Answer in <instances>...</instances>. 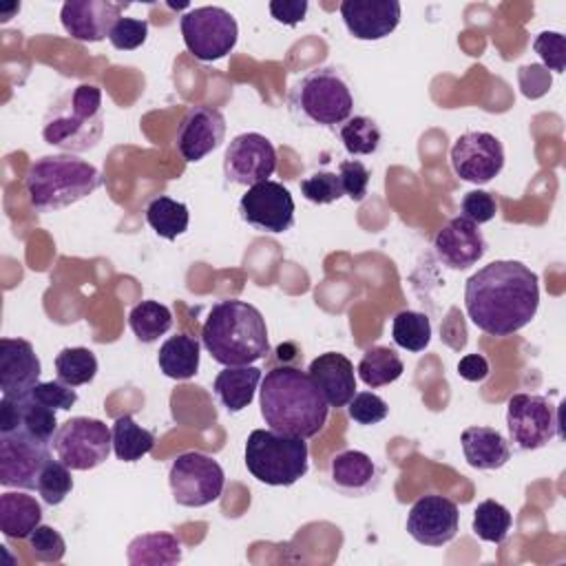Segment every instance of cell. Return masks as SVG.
I'll use <instances>...</instances> for the list:
<instances>
[{
	"instance_id": "9a60e30c",
	"label": "cell",
	"mask_w": 566,
	"mask_h": 566,
	"mask_svg": "<svg viewBox=\"0 0 566 566\" xmlns=\"http://www.w3.org/2000/svg\"><path fill=\"white\" fill-rule=\"evenodd\" d=\"M276 170V150L261 133H241L223 155V175L239 186H254L270 179Z\"/></svg>"
},
{
	"instance_id": "30bf717a",
	"label": "cell",
	"mask_w": 566,
	"mask_h": 566,
	"mask_svg": "<svg viewBox=\"0 0 566 566\" xmlns=\"http://www.w3.org/2000/svg\"><path fill=\"white\" fill-rule=\"evenodd\" d=\"M179 27L186 49L201 62L221 60L237 46V20L223 7L190 9L181 15Z\"/></svg>"
},
{
	"instance_id": "7402d4cb",
	"label": "cell",
	"mask_w": 566,
	"mask_h": 566,
	"mask_svg": "<svg viewBox=\"0 0 566 566\" xmlns=\"http://www.w3.org/2000/svg\"><path fill=\"white\" fill-rule=\"evenodd\" d=\"M307 374L329 407H347V402L356 394L354 365L345 354L325 352L316 356L310 363Z\"/></svg>"
},
{
	"instance_id": "7dc6e473",
	"label": "cell",
	"mask_w": 566,
	"mask_h": 566,
	"mask_svg": "<svg viewBox=\"0 0 566 566\" xmlns=\"http://www.w3.org/2000/svg\"><path fill=\"white\" fill-rule=\"evenodd\" d=\"M520 84H522V93L526 97H539L551 88V73L539 64L522 66L520 69Z\"/></svg>"
},
{
	"instance_id": "1f68e13d",
	"label": "cell",
	"mask_w": 566,
	"mask_h": 566,
	"mask_svg": "<svg viewBox=\"0 0 566 566\" xmlns=\"http://www.w3.org/2000/svg\"><path fill=\"white\" fill-rule=\"evenodd\" d=\"M128 325L137 336V340L155 343L159 336H164L172 327V314L164 303L148 298L130 307Z\"/></svg>"
},
{
	"instance_id": "c3c4849f",
	"label": "cell",
	"mask_w": 566,
	"mask_h": 566,
	"mask_svg": "<svg viewBox=\"0 0 566 566\" xmlns=\"http://www.w3.org/2000/svg\"><path fill=\"white\" fill-rule=\"evenodd\" d=\"M270 13L276 22L294 27L305 20L307 13V0H272Z\"/></svg>"
},
{
	"instance_id": "7bdbcfd3",
	"label": "cell",
	"mask_w": 566,
	"mask_h": 566,
	"mask_svg": "<svg viewBox=\"0 0 566 566\" xmlns=\"http://www.w3.org/2000/svg\"><path fill=\"white\" fill-rule=\"evenodd\" d=\"M29 396L51 409H62L69 411L75 402H77V394L73 387L64 385L62 380H46V382H38Z\"/></svg>"
},
{
	"instance_id": "bcb514c9",
	"label": "cell",
	"mask_w": 566,
	"mask_h": 566,
	"mask_svg": "<svg viewBox=\"0 0 566 566\" xmlns=\"http://www.w3.org/2000/svg\"><path fill=\"white\" fill-rule=\"evenodd\" d=\"M495 212H497V201L486 190H471L464 195V199L460 203V214L464 219L473 221L475 226L491 221L495 217Z\"/></svg>"
},
{
	"instance_id": "484cf974",
	"label": "cell",
	"mask_w": 566,
	"mask_h": 566,
	"mask_svg": "<svg viewBox=\"0 0 566 566\" xmlns=\"http://www.w3.org/2000/svg\"><path fill=\"white\" fill-rule=\"evenodd\" d=\"M42 522V506L33 495L4 491L0 495V531L9 539L29 537Z\"/></svg>"
},
{
	"instance_id": "9c48e42d",
	"label": "cell",
	"mask_w": 566,
	"mask_h": 566,
	"mask_svg": "<svg viewBox=\"0 0 566 566\" xmlns=\"http://www.w3.org/2000/svg\"><path fill=\"white\" fill-rule=\"evenodd\" d=\"M172 497L179 506L199 509L217 502L226 486L221 464L201 451L179 453L168 471Z\"/></svg>"
},
{
	"instance_id": "681fc988",
	"label": "cell",
	"mask_w": 566,
	"mask_h": 566,
	"mask_svg": "<svg viewBox=\"0 0 566 566\" xmlns=\"http://www.w3.org/2000/svg\"><path fill=\"white\" fill-rule=\"evenodd\" d=\"M458 374L469 382H482L489 376V363L482 354H467L458 363Z\"/></svg>"
},
{
	"instance_id": "52a82bcc",
	"label": "cell",
	"mask_w": 566,
	"mask_h": 566,
	"mask_svg": "<svg viewBox=\"0 0 566 566\" xmlns=\"http://www.w3.org/2000/svg\"><path fill=\"white\" fill-rule=\"evenodd\" d=\"M243 458L252 478L270 486H292L310 467L305 438L274 429H254L245 440Z\"/></svg>"
},
{
	"instance_id": "7a4b0ae2",
	"label": "cell",
	"mask_w": 566,
	"mask_h": 566,
	"mask_svg": "<svg viewBox=\"0 0 566 566\" xmlns=\"http://www.w3.org/2000/svg\"><path fill=\"white\" fill-rule=\"evenodd\" d=\"M259 402L270 429L305 440L325 427L329 413V405L310 374L294 365L274 367L261 378Z\"/></svg>"
},
{
	"instance_id": "8992f818",
	"label": "cell",
	"mask_w": 566,
	"mask_h": 566,
	"mask_svg": "<svg viewBox=\"0 0 566 566\" xmlns=\"http://www.w3.org/2000/svg\"><path fill=\"white\" fill-rule=\"evenodd\" d=\"M287 108L303 126L334 128L352 117L354 93L340 69L314 66L290 86Z\"/></svg>"
},
{
	"instance_id": "f907efd6",
	"label": "cell",
	"mask_w": 566,
	"mask_h": 566,
	"mask_svg": "<svg viewBox=\"0 0 566 566\" xmlns=\"http://www.w3.org/2000/svg\"><path fill=\"white\" fill-rule=\"evenodd\" d=\"M453 332H460V334H467V332H464V325H462V321H458V323H455V327H453ZM442 338H447V340H449V338H451V334H449V329H442Z\"/></svg>"
},
{
	"instance_id": "2e32d148",
	"label": "cell",
	"mask_w": 566,
	"mask_h": 566,
	"mask_svg": "<svg viewBox=\"0 0 566 566\" xmlns=\"http://www.w3.org/2000/svg\"><path fill=\"white\" fill-rule=\"evenodd\" d=\"M460 528V511L442 495L418 497L407 515V533L422 546H444Z\"/></svg>"
},
{
	"instance_id": "d6a6232c",
	"label": "cell",
	"mask_w": 566,
	"mask_h": 566,
	"mask_svg": "<svg viewBox=\"0 0 566 566\" xmlns=\"http://www.w3.org/2000/svg\"><path fill=\"white\" fill-rule=\"evenodd\" d=\"M55 374L69 387L88 385L97 374V358L88 347H64L55 356Z\"/></svg>"
},
{
	"instance_id": "7c38bea8",
	"label": "cell",
	"mask_w": 566,
	"mask_h": 566,
	"mask_svg": "<svg viewBox=\"0 0 566 566\" xmlns=\"http://www.w3.org/2000/svg\"><path fill=\"white\" fill-rule=\"evenodd\" d=\"M294 199L292 192L272 179L254 184L239 199L241 219L256 232L281 234L294 226Z\"/></svg>"
},
{
	"instance_id": "d590c367",
	"label": "cell",
	"mask_w": 566,
	"mask_h": 566,
	"mask_svg": "<svg viewBox=\"0 0 566 566\" xmlns=\"http://www.w3.org/2000/svg\"><path fill=\"white\" fill-rule=\"evenodd\" d=\"M18 400V411H20V424L18 429L27 431L29 436H33L40 442L51 444L55 431H57V418H55V409L33 400L29 394Z\"/></svg>"
},
{
	"instance_id": "d6986e66",
	"label": "cell",
	"mask_w": 566,
	"mask_h": 566,
	"mask_svg": "<svg viewBox=\"0 0 566 566\" xmlns=\"http://www.w3.org/2000/svg\"><path fill=\"white\" fill-rule=\"evenodd\" d=\"M433 250L447 268L469 270L484 256L486 241L482 230L460 214L449 219L447 226L438 230L433 239Z\"/></svg>"
},
{
	"instance_id": "8d00e7d4",
	"label": "cell",
	"mask_w": 566,
	"mask_h": 566,
	"mask_svg": "<svg viewBox=\"0 0 566 566\" xmlns=\"http://www.w3.org/2000/svg\"><path fill=\"white\" fill-rule=\"evenodd\" d=\"M338 135L349 155H374L382 139L378 124L367 115L349 117L345 124H340Z\"/></svg>"
},
{
	"instance_id": "74e56055",
	"label": "cell",
	"mask_w": 566,
	"mask_h": 566,
	"mask_svg": "<svg viewBox=\"0 0 566 566\" xmlns=\"http://www.w3.org/2000/svg\"><path fill=\"white\" fill-rule=\"evenodd\" d=\"M35 491L44 504H49V506L62 504L66 500V495L73 491L71 469L64 462L49 458L35 480Z\"/></svg>"
},
{
	"instance_id": "44dd1931",
	"label": "cell",
	"mask_w": 566,
	"mask_h": 566,
	"mask_svg": "<svg viewBox=\"0 0 566 566\" xmlns=\"http://www.w3.org/2000/svg\"><path fill=\"white\" fill-rule=\"evenodd\" d=\"M398 0H343L340 15L356 40H382L400 22Z\"/></svg>"
},
{
	"instance_id": "ee69618b",
	"label": "cell",
	"mask_w": 566,
	"mask_h": 566,
	"mask_svg": "<svg viewBox=\"0 0 566 566\" xmlns=\"http://www.w3.org/2000/svg\"><path fill=\"white\" fill-rule=\"evenodd\" d=\"M535 53L548 66V71L562 73L566 69V42L557 31H542L533 42Z\"/></svg>"
},
{
	"instance_id": "d4e9b609",
	"label": "cell",
	"mask_w": 566,
	"mask_h": 566,
	"mask_svg": "<svg viewBox=\"0 0 566 566\" xmlns=\"http://www.w3.org/2000/svg\"><path fill=\"white\" fill-rule=\"evenodd\" d=\"M259 382H261V369L254 365L226 367L223 371L217 374L212 382V391L226 411L237 413V411H243L254 400V391Z\"/></svg>"
},
{
	"instance_id": "f1b7e54d",
	"label": "cell",
	"mask_w": 566,
	"mask_h": 566,
	"mask_svg": "<svg viewBox=\"0 0 566 566\" xmlns=\"http://www.w3.org/2000/svg\"><path fill=\"white\" fill-rule=\"evenodd\" d=\"M113 451L122 462H135L148 455L155 447V433L139 427L130 413L119 416L113 422Z\"/></svg>"
},
{
	"instance_id": "f546056e",
	"label": "cell",
	"mask_w": 566,
	"mask_h": 566,
	"mask_svg": "<svg viewBox=\"0 0 566 566\" xmlns=\"http://www.w3.org/2000/svg\"><path fill=\"white\" fill-rule=\"evenodd\" d=\"M356 371H358V378L367 387L376 389V387H385V385L398 380L405 371V365H402L400 356L396 354V349L385 347V345H374L363 354Z\"/></svg>"
},
{
	"instance_id": "60d3db41",
	"label": "cell",
	"mask_w": 566,
	"mask_h": 566,
	"mask_svg": "<svg viewBox=\"0 0 566 566\" xmlns=\"http://www.w3.org/2000/svg\"><path fill=\"white\" fill-rule=\"evenodd\" d=\"M347 413L358 424H378V422H382L387 418L389 407L374 391H358L347 402Z\"/></svg>"
},
{
	"instance_id": "f35d334b",
	"label": "cell",
	"mask_w": 566,
	"mask_h": 566,
	"mask_svg": "<svg viewBox=\"0 0 566 566\" xmlns=\"http://www.w3.org/2000/svg\"><path fill=\"white\" fill-rule=\"evenodd\" d=\"M301 192L307 201L318 203V206L334 203L345 195L338 172H332V170H318V172L305 177L301 181Z\"/></svg>"
},
{
	"instance_id": "8fae6325",
	"label": "cell",
	"mask_w": 566,
	"mask_h": 566,
	"mask_svg": "<svg viewBox=\"0 0 566 566\" xmlns=\"http://www.w3.org/2000/svg\"><path fill=\"white\" fill-rule=\"evenodd\" d=\"M506 429L511 442L522 451L546 447L559 433L557 407L537 394H515L506 405Z\"/></svg>"
},
{
	"instance_id": "4316f807",
	"label": "cell",
	"mask_w": 566,
	"mask_h": 566,
	"mask_svg": "<svg viewBox=\"0 0 566 566\" xmlns=\"http://www.w3.org/2000/svg\"><path fill=\"white\" fill-rule=\"evenodd\" d=\"M184 557L181 539L172 533H144L130 539L126 559L133 566H172Z\"/></svg>"
},
{
	"instance_id": "ac0fdd59",
	"label": "cell",
	"mask_w": 566,
	"mask_h": 566,
	"mask_svg": "<svg viewBox=\"0 0 566 566\" xmlns=\"http://www.w3.org/2000/svg\"><path fill=\"white\" fill-rule=\"evenodd\" d=\"M124 9L126 4L108 0H69L62 4L60 20L73 40L99 42L108 38Z\"/></svg>"
},
{
	"instance_id": "ab89813d",
	"label": "cell",
	"mask_w": 566,
	"mask_h": 566,
	"mask_svg": "<svg viewBox=\"0 0 566 566\" xmlns=\"http://www.w3.org/2000/svg\"><path fill=\"white\" fill-rule=\"evenodd\" d=\"M29 546H31L33 557L38 562H46V564L62 562V557L66 553V542L60 535V531H55L53 526H46V524H40L29 535Z\"/></svg>"
},
{
	"instance_id": "4fadbf2b",
	"label": "cell",
	"mask_w": 566,
	"mask_h": 566,
	"mask_svg": "<svg viewBox=\"0 0 566 566\" xmlns=\"http://www.w3.org/2000/svg\"><path fill=\"white\" fill-rule=\"evenodd\" d=\"M49 447L22 429L0 433V484L4 489H35V480L51 458Z\"/></svg>"
},
{
	"instance_id": "b9f144b4",
	"label": "cell",
	"mask_w": 566,
	"mask_h": 566,
	"mask_svg": "<svg viewBox=\"0 0 566 566\" xmlns=\"http://www.w3.org/2000/svg\"><path fill=\"white\" fill-rule=\"evenodd\" d=\"M148 35V22L139 20V18H119L111 33H108V42L117 49V51H133L137 46H142L146 42Z\"/></svg>"
},
{
	"instance_id": "ffe728a7",
	"label": "cell",
	"mask_w": 566,
	"mask_h": 566,
	"mask_svg": "<svg viewBox=\"0 0 566 566\" xmlns=\"http://www.w3.org/2000/svg\"><path fill=\"white\" fill-rule=\"evenodd\" d=\"M42 365L33 345L24 338H0L2 396L22 398L40 382Z\"/></svg>"
},
{
	"instance_id": "f6af8a7d",
	"label": "cell",
	"mask_w": 566,
	"mask_h": 566,
	"mask_svg": "<svg viewBox=\"0 0 566 566\" xmlns=\"http://www.w3.org/2000/svg\"><path fill=\"white\" fill-rule=\"evenodd\" d=\"M338 177H340V186L343 192L352 199V201H363L367 195V186H369V170L365 164L356 161V159H345L338 164Z\"/></svg>"
},
{
	"instance_id": "603a6c76",
	"label": "cell",
	"mask_w": 566,
	"mask_h": 566,
	"mask_svg": "<svg viewBox=\"0 0 566 566\" xmlns=\"http://www.w3.org/2000/svg\"><path fill=\"white\" fill-rule=\"evenodd\" d=\"M460 442L464 460L473 469L495 471L511 460L509 440L493 427H469L462 431Z\"/></svg>"
},
{
	"instance_id": "5bb4252c",
	"label": "cell",
	"mask_w": 566,
	"mask_h": 566,
	"mask_svg": "<svg viewBox=\"0 0 566 566\" xmlns=\"http://www.w3.org/2000/svg\"><path fill=\"white\" fill-rule=\"evenodd\" d=\"M449 159L462 181L489 184L504 168V146L491 133L467 130L453 142Z\"/></svg>"
},
{
	"instance_id": "277c9868",
	"label": "cell",
	"mask_w": 566,
	"mask_h": 566,
	"mask_svg": "<svg viewBox=\"0 0 566 566\" xmlns=\"http://www.w3.org/2000/svg\"><path fill=\"white\" fill-rule=\"evenodd\" d=\"M27 195L38 212L62 210L102 186V172L73 155H44L29 166Z\"/></svg>"
},
{
	"instance_id": "cb8c5ba5",
	"label": "cell",
	"mask_w": 566,
	"mask_h": 566,
	"mask_svg": "<svg viewBox=\"0 0 566 566\" xmlns=\"http://www.w3.org/2000/svg\"><path fill=\"white\" fill-rule=\"evenodd\" d=\"M332 484L345 495H363L378 484L380 471L374 460L356 449L340 451L329 464Z\"/></svg>"
},
{
	"instance_id": "5b68a950",
	"label": "cell",
	"mask_w": 566,
	"mask_h": 566,
	"mask_svg": "<svg viewBox=\"0 0 566 566\" xmlns=\"http://www.w3.org/2000/svg\"><path fill=\"white\" fill-rule=\"evenodd\" d=\"M104 135L102 91L93 84H80L60 95L46 111L42 137L46 144L66 150L84 153L99 144Z\"/></svg>"
},
{
	"instance_id": "83f0119b",
	"label": "cell",
	"mask_w": 566,
	"mask_h": 566,
	"mask_svg": "<svg viewBox=\"0 0 566 566\" xmlns=\"http://www.w3.org/2000/svg\"><path fill=\"white\" fill-rule=\"evenodd\" d=\"M199 340L188 334H177L164 340L157 354V365L172 380H188L199 369Z\"/></svg>"
},
{
	"instance_id": "ba28073f",
	"label": "cell",
	"mask_w": 566,
	"mask_h": 566,
	"mask_svg": "<svg viewBox=\"0 0 566 566\" xmlns=\"http://www.w3.org/2000/svg\"><path fill=\"white\" fill-rule=\"evenodd\" d=\"M51 449L71 471H88L106 462L113 449V431L97 418L75 416L57 427Z\"/></svg>"
},
{
	"instance_id": "e575fe53",
	"label": "cell",
	"mask_w": 566,
	"mask_h": 566,
	"mask_svg": "<svg viewBox=\"0 0 566 566\" xmlns=\"http://www.w3.org/2000/svg\"><path fill=\"white\" fill-rule=\"evenodd\" d=\"M471 528L482 542L502 544L511 531V513L504 504L495 500H484L473 511Z\"/></svg>"
},
{
	"instance_id": "3957f363",
	"label": "cell",
	"mask_w": 566,
	"mask_h": 566,
	"mask_svg": "<svg viewBox=\"0 0 566 566\" xmlns=\"http://www.w3.org/2000/svg\"><path fill=\"white\" fill-rule=\"evenodd\" d=\"M201 343L223 367L252 365L270 352L263 314L239 298H226L210 307L201 327Z\"/></svg>"
},
{
	"instance_id": "e0dca14e",
	"label": "cell",
	"mask_w": 566,
	"mask_h": 566,
	"mask_svg": "<svg viewBox=\"0 0 566 566\" xmlns=\"http://www.w3.org/2000/svg\"><path fill=\"white\" fill-rule=\"evenodd\" d=\"M226 137V117L212 106H190L177 128V150L186 161H201Z\"/></svg>"
},
{
	"instance_id": "6da1fadb",
	"label": "cell",
	"mask_w": 566,
	"mask_h": 566,
	"mask_svg": "<svg viewBox=\"0 0 566 566\" xmlns=\"http://www.w3.org/2000/svg\"><path fill=\"white\" fill-rule=\"evenodd\" d=\"M464 307L471 323L489 336H511L526 327L539 307L537 274L522 261L500 259L469 276Z\"/></svg>"
},
{
	"instance_id": "4dcf8cb0",
	"label": "cell",
	"mask_w": 566,
	"mask_h": 566,
	"mask_svg": "<svg viewBox=\"0 0 566 566\" xmlns=\"http://www.w3.org/2000/svg\"><path fill=\"white\" fill-rule=\"evenodd\" d=\"M146 221L155 230V234L172 241L188 230L190 212L186 203L159 195L146 206Z\"/></svg>"
},
{
	"instance_id": "836d02e7",
	"label": "cell",
	"mask_w": 566,
	"mask_h": 566,
	"mask_svg": "<svg viewBox=\"0 0 566 566\" xmlns=\"http://www.w3.org/2000/svg\"><path fill=\"white\" fill-rule=\"evenodd\" d=\"M391 338L407 352H422L431 340V321L422 312L402 310L391 321Z\"/></svg>"
}]
</instances>
